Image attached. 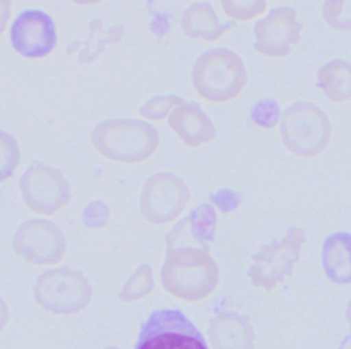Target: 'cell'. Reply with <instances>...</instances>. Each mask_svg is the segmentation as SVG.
<instances>
[{
    "label": "cell",
    "mask_w": 351,
    "mask_h": 349,
    "mask_svg": "<svg viewBox=\"0 0 351 349\" xmlns=\"http://www.w3.org/2000/svg\"><path fill=\"white\" fill-rule=\"evenodd\" d=\"M19 161V148L16 140L0 130V181L8 178Z\"/></svg>",
    "instance_id": "obj_18"
},
{
    "label": "cell",
    "mask_w": 351,
    "mask_h": 349,
    "mask_svg": "<svg viewBox=\"0 0 351 349\" xmlns=\"http://www.w3.org/2000/svg\"><path fill=\"white\" fill-rule=\"evenodd\" d=\"M346 319H347V323H348V327H350V331H351V298L347 304V308H346Z\"/></svg>",
    "instance_id": "obj_20"
},
{
    "label": "cell",
    "mask_w": 351,
    "mask_h": 349,
    "mask_svg": "<svg viewBox=\"0 0 351 349\" xmlns=\"http://www.w3.org/2000/svg\"><path fill=\"white\" fill-rule=\"evenodd\" d=\"M25 200L34 209L48 211L69 198V186L63 175L52 168L37 164L30 167L21 179Z\"/></svg>",
    "instance_id": "obj_8"
},
{
    "label": "cell",
    "mask_w": 351,
    "mask_h": 349,
    "mask_svg": "<svg viewBox=\"0 0 351 349\" xmlns=\"http://www.w3.org/2000/svg\"><path fill=\"white\" fill-rule=\"evenodd\" d=\"M322 267L326 278L336 285L351 283V234L333 233L322 246Z\"/></svg>",
    "instance_id": "obj_11"
},
{
    "label": "cell",
    "mask_w": 351,
    "mask_h": 349,
    "mask_svg": "<svg viewBox=\"0 0 351 349\" xmlns=\"http://www.w3.org/2000/svg\"><path fill=\"white\" fill-rule=\"evenodd\" d=\"M180 25L186 37L214 42L230 30L234 22H219L210 3L196 1L182 11Z\"/></svg>",
    "instance_id": "obj_10"
},
{
    "label": "cell",
    "mask_w": 351,
    "mask_h": 349,
    "mask_svg": "<svg viewBox=\"0 0 351 349\" xmlns=\"http://www.w3.org/2000/svg\"><path fill=\"white\" fill-rule=\"evenodd\" d=\"M248 74L243 59L228 48L204 51L192 67V83L200 97L211 103L234 100L244 89Z\"/></svg>",
    "instance_id": "obj_1"
},
{
    "label": "cell",
    "mask_w": 351,
    "mask_h": 349,
    "mask_svg": "<svg viewBox=\"0 0 351 349\" xmlns=\"http://www.w3.org/2000/svg\"><path fill=\"white\" fill-rule=\"evenodd\" d=\"M281 108L278 101L270 97L259 99L251 107L250 116L255 125L263 129H273L281 120Z\"/></svg>",
    "instance_id": "obj_16"
},
{
    "label": "cell",
    "mask_w": 351,
    "mask_h": 349,
    "mask_svg": "<svg viewBox=\"0 0 351 349\" xmlns=\"http://www.w3.org/2000/svg\"><path fill=\"white\" fill-rule=\"evenodd\" d=\"M322 16L329 27L337 31L351 30V0H324Z\"/></svg>",
    "instance_id": "obj_14"
},
{
    "label": "cell",
    "mask_w": 351,
    "mask_h": 349,
    "mask_svg": "<svg viewBox=\"0 0 351 349\" xmlns=\"http://www.w3.org/2000/svg\"><path fill=\"white\" fill-rule=\"evenodd\" d=\"M215 349H254L255 333L247 316L225 313L213 323Z\"/></svg>",
    "instance_id": "obj_12"
},
{
    "label": "cell",
    "mask_w": 351,
    "mask_h": 349,
    "mask_svg": "<svg viewBox=\"0 0 351 349\" xmlns=\"http://www.w3.org/2000/svg\"><path fill=\"white\" fill-rule=\"evenodd\" d=\"M304 242V230L292 226L282 240L262 246L252 256V264L248 270L251 283L267 292L282 283L299 260Z\"/></svg>",
    "instance_id": "obj_5"
},
{
    "label": "cell",
    "mask_w": 351,
    "mask_h": 349,
    "mask_svg": "<svg viewBox=\"0 0 351 349\" xmlns=\"http://www.w3.org/2000/svg\"><path fill=\"white\" fill-rule=\"evenodd\" d=\"M254 49L266 57H285L302 37V23L293 7L280 5L254 26Z\"/></svg>",
    "instance_id": "obj_6"
},
{
    "label": "cell",
    "mask_w": 351,
    "mask_h": 349,
    "mask_svg": "<svg viewBox=\"0 0 351 349\" xmlns=\"http://www.w3.org/2000/svg\"><path fill=\"white\" fill-rule=\"evenodd\" d=\"M317 86L332 103L351 100V63L344 59H332L317 71Z\"/></svg>",
    "instance_id": "obj_13"
},
{
    "label": "cell",
    "mask_w": 351,
    "mask_h": 349,
    "mask_svg": "<svg viewBox=\"0 0 351 349\" xmlns=\"http://www.w3.org/2000/svg\"><path fill=\"white\" fill-rule=\"evenodd\" d=\"M280 137L292 155L310 159L325 151L332 137V125L326 112L314 103L296 101L281 115Z\"/></svg>",
    "instance_id": "obj_2"
},
{
    "label": "cell",
    "mask_w": 351,
    "mask_h": 349,
    "mask_svg": "<svg viewBox=\"0 0 351 349\" xmlns=\"http://www.w3.org/2000/svg\"><path fill=\"white\" fill-rule=\"evenodd\" d=\"M221 5L226 16L247 22L266 11L267 0H221Z\"/></svg>",
    "instance_id": "obj_15"
},
{
    "label": "cell",
    "mask_w": 351,
    "mask_h": 349,
    "mask_svg": "<svg viewBox=\"0 0 351 349\" xmlns=\"http://www.w3.org/2000/svg\"><path fill=\"white\" fill-rule=\"evenodd\" d=\"M173 131L189 146H199L211 141L215 134V126L210 116L193 101H182L167 118Z\"/></svg>",
    "instance_id": "obj_9"
},
{
    "label": "cell",
    "mask_w": 351,
    "mask_h": 349,
    "mask_svg": "<svg viewBox=\"0 0 351 349\" xmlns=\"http://www.w3.org/2000/svg\"><path fill=\"white\" fill-rule=\"evenodd\" d=\"M182 101L185 100L176 94L155 96L141 105L140 115L148 120H162Z\"/></svg>",
    "instance_id": "obj_17"
},
{
    "label": "cell",
    "mask_w": 351,
    "mask_h": 349,
    "mask_svg": "<svg viewBox=\"0 0 351 349\" xmlns=\"http://www.w3.org/2000/svg\"><path fill=\"white\" fill-rule=\"evenodd\" d=\"M11 0H0V36L4 33L11 16Z\"/></svg>",
    "instance_id": "obj_19"
},
{
    "label": "cell",
    "mask_w": 351,
    "mask_h": 349,
    "mask_svg": "<svg viewBox=\"0 0 351 349\" xmlns=\"http://www.w3.org/2000/svg\"><path fill=\"white\" fill-rule=\"evenodd\" d=\"M71 1L75 3V4H81V5H92V4H96L101 0H71Z\"/></svg>",
    "instance_id": "obj_21"
},
{
    "label": "cell",
    "mask_w": 351,
    "mask_h": 349,
    "mask_svg": "<svg viewBox=\"0 0 351 349\" xmlns=\"http://www.w3.org/2000/svg\"><path fill=\"white\" fill-rule=\"evenodd\" d=\"M92 142L104 156L133 163L144 160L155 152L159 134L144 120L107 119L93 129Z\"/></svg>",
    "instance_id": "obj_3"
},
{
    "label": "cell",
    "mask_w": 351,
    "mask_h": 349,
    "mask_svg": "<svg viewBox=\"0 0 351 349\" xmlns=\"http://www.w3.org/2000/svg\"><path fill=\"white\" fill-rule=\"evenodd\" d=\"M14 51L29 59L49 55L56 47V29L52 18L40 10H26L12 22L10 30Z\"/></svg>",
    "instance_id": "obj_7"
},
{
    "label": "cell",
    "mask_w": 351,
    "mask_h": 349,
    "mask_svg": "<svg viewBox=\"0 0 351 349\" xmlns=\"http://www.w3.org/2000/svg\"><path fill=\"white\" fill-rule=\"evenodd\" d=\"M136 349H208L199 328L184 312L160 308L143 323Z\"/></svg>",
    "instance_id": "obj_4"
}]
</instances>
